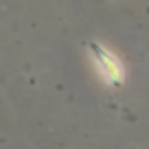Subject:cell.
Returning a JSON list of instances; mask_svg holds the SVG:
<instances>
[{
    "label": "cell",
    "mask_w": 149,
    "mask_h": 149,
    "mask_svg": "<svg viewBox=\"0 0 149 149\" xmlns=\"http://www.w3.org/2000/svg\"><path fill=\"white\" fill-rule=\"evenodd\" d=\"M92 51L94 55H97V61H99V68L105 72L107 79H112L114 84H116L118 79H121V66L116 64V61L112 59V55L107 51H103V48H99L97 44H92Z\"/></svg>",
    "instance_id": "6da1fadb"
}]
</instances>
